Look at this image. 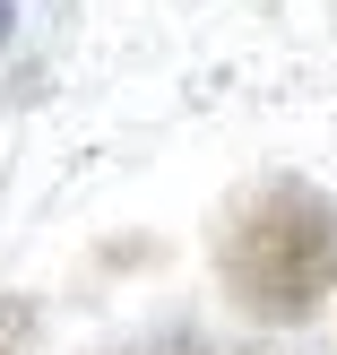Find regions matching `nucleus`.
<instances>
[{"label": "nucleus", "instance_id": "nucleus-1", "mask_svg": "<svg viewBox=\"0 0 337 355\" xmlns=\"http://www.w3.org/2000/svg\"><path fill=\"white\" fill-rule=\"evenodd\" d=\"M217 295L251 329H311L337 295V200L303 173H268L217 225Z\"/></svg>", "mask_w": 337, "mask_h": 355}, {"label": "nucleus", "instance_id": "nucleus-2", "mask_svg": "<svg viewBox=\"0 0 337 355\" xmlns=\"http://www.w3.org/2000/svg\"><path fill=\"white\" fill-rule=\"evenodd\" d=\"M0 355H35V304H26V295L0 304Z\"/></svg>", "mask_w": 337, "mask_h": 355}, {"label": "nucleus", "instance_id": "nucleus-3", "mask_svg": "<svg viewBox=\"0 0 337 355\" xmlns=\"http://www.w3.org/2000/svg\"><path fill=\"white\" fill-rule=\"evenodd\" d=\"M113 355H208L199 329H156V338H138V347H113Z\"/></svg>", "mask_w": 337, "mask_h": 355}, {"label": "nucleus", "instance_id": "nucleus-4", "mask_svg": "<svg viewBox=\"0 0 337 355\" xmlns=\"http://www.w3.org/2000/svg\"><path fill=\"white\" fill-rule=\"evenodd\" d=\"M9 35H17V0H0V52H9Z\"/></svg>", "mask_w": 337, "mask_h": 355}]
</instances>
